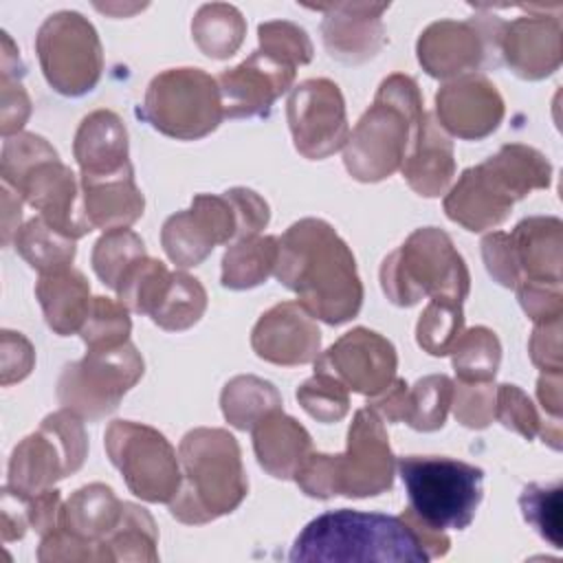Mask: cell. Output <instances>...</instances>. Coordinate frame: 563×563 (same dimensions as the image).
I'll use <instances>...</instances> for the list:
<instances>
[{
    "label": "cell",
    "instance_id": "cell-1",
    "mask_svg": "<svg viewBox=\"0 0 563 563\" xmlns=\"http://www.w3.org/2000/svg\"><path fill=\"white\" fill-rule=\"evenodd\" d=\"M273 275L314 319L330 325L354 319L363 306L356 260L325 220L303 218L286 229Z\"/></svg>",
    "mask_w": 563,
    "mask_h": 563
},
{
    "label": "cell",
    "instance_id": "cell-2",
    "mask_svg": "<svg viewBox=\"0 0 563 563\" xmlns=\"http://www.w3.org/2000/svg\"><path fill=\"white\" fill-rule=\"evenodd\" d=\"M424 121L422 95L413 77L394 73L376 90L343 145V165L361 183H378L402 167Z\"/></svg>",
    "mask_w": 563,
    "mask_h": 563
},
{
    "label": "cell",
    "instance_id": "cell-3",
    "mask_svg": "<svg viewBox=\"0 0 563 563\" xmlns=\"http://www.w3.org/2000/svg\"><path fill=\"white\" fill-rule=\"evenodd\" d=\"M183 482L169 501L174 519L202 526L233 512L249 493L238 440L224 429L198 427L178 446Z\"/></svg>",
    "mask_w": 563,
    "mask_h": 563
},
{
    "label": "cell",
    "instance_id": "cell-4",
    "mask_svg": "<svg viewBox=\"0 0 563 563\" xmlns=\"http://www.w3.org/2000/svg\"><path fill=\"white\" fill-rule=\"evenodd\" d=\"M290 561L427 563L429 556L402 517L361 510H330L297 534Z\"/></svg>",
    "mask_w": 563,
    "mask_h": 563
},
{
    "label": "cell",
    "instance_id": "cell-5",
    "mask_svg": "<svg viewBox=\"0 0 563 563\" xmlns=\"http://www.w3.org/2000/svg\"><path fill=\"white\" fill-rule=\"evenodd\" d=\"M396 457L378 413L363 407L347 429V446L341 455L310 453L295 475L297 486L317 499L334 495L374 497L394 486Z\"/></svg>",
    "mask_w": 563,
    "mask_h": 563
},
{
    "label": "cell",
    "instance_id": "cell-6",
    "mask_svg": "<svg viewBox=\"0 0 563 563\" xmlns=\"http://www.w3.org/2000/svg\"><path fill=\"white\" fill-rule=\"evenodd\" d=\"M380 286L387 299L402 308L424 297L462 303L471 290V275L453 240L442 229L422 227L383 260Z\"/></svg>",
    "mask_w": 563,
    "mask_h": 563
},
{
    "label": "cell",
    "instance_id": "cell-7",
    "mask_svg": "<svg viewBox=\"0 0 563 563\" xmlns=\"http://www.w3.org/2000/svg\"><path fill=\"white\" fill-rule=\"evenodd\" d=\"M409 510L435 530H464L484 497V471L446 455H405L396 462Z\"/></svg>",
    "mask_w": 563,
    "mask_h": 563
},
{
    "label": "cell",
    "instance_id": "cell-8",
    "mask_svg": "<svg viewBox=\"0 0 563 563\" xmlns=\"http://www.w3.org/2000/svg\"><path fill=\"white\" fill-rule=\"evenodd\" d=\"M139 117L169 139H202L224 119L218 81L202 68H167L150 81Z\"/></svg>",
    "mask_w": 563,
    "mask_h": 563
},
{
    "label": "cell",
    "instance_id": "cell-9",
    "mask_svg": "<svg viewBox=\"0 0 563 563\" xmlns=\"http://www.w3.org/2000/svg\"><path fill=\"white\" fill-rule=\"evenodd\" d=\"M143 356L125 341L117 347L88 350L84 358L68 363L57 380V400L81 420H101L141 380Z\"/></svg>",
    "mask_w": 563,
    "mask_h": 563
},
{
    "label": "cell",
    "instance_id": "cell-10",
    "mask_svg": "<svg viewBox=\"0 0 563 563\" xmlns=\"http://www.w3.org/2000/svg\"><path fill=\"white\" fill-rule=\"evenodd\" d=\"M86 453L88 438L81 418L62 407L13 449L7 484L24 495L44 493L79 471Z\"/></svg>",
    "mask_w": 563,
    "mask_h": 563
},
{
    "label": "cell",
    "instance_id": "cell-11",
    "mask_svg": "<svg viewBox=\"0 0 563 563\" xmlns=\"http://www.w3.org/2000/svg\"><path fill=\"white\" fill-rule=\"evenodd\" d=\"M103 444L132 495L150 504H169L176 497L183 482L180 462L161 431L132 420H114L106 429Z\"/></svg>",
    "mask_w": 563,
    "mask_h": 563
},
{
    "label": "cell",
    "instance_id": "cell-12",
    "mask_svg": "<svg viewBox=\"0 0 563 563\" xmlns=\"http://www.w3.org/2000/svg\"><path fill=\"white\" fill-rule=\"evenodd\" d=\"M35 51L48 86L64 97L90 92L103 70V51L95 26L77 11L48 15L37 35Z\"/></svg>",
    "mask_w": 563,
    "mask_h": 563
},
{
    "label": "cell",
    "instance_id": "cell-13",
    "mask_svg": "<svg viewBox=\"0 0 563 563\" xmlns=\"http://www.w3.org/2000/svg\"><path fill=\"white\" fill-rule=\"evenodd\" d=\"M499 29L501 20L495 15L433 22L418 37V62L435 79H460L484 64L497 66Z\"/></svg>",
    "mask_w": 563,
    "mask_h": 563
},
{
    "label": "cell",
    "instance_id": "cell-14",
    "mask_svg": "<svg viewBox=\"0 0 563 563\" xmlns=\"http://www.w3.org/2000/svg\"><path fill=\"white\" fill-rule=\"evenodd\" d=\"M286 117L295 150L310 161L328 158L347 143L345 99L330 79L319 77L297 84L290 90Z\"/></svg>",
    "mask_w": 563,
    "mask_h": 563
},
{
    "label": "cell",
    "instance_id": "cell-15",
    "mask_svg": "<svg viewBox=\"0 0 563 563\" xmlns=\"http://www.w3.org/2000/svg\"><path fill=\"white\" fill-rule=\"evenodd\" d=\"M396 369L398 354L391 341L367 328H352L314 358V372L367 398L385 391L394 383Z\"/></svg>",
    "mask_w": 563,
    "mask_h": 563
},
{
    "label": "cell",
    "instance_id": "cell-16",
    "mask_svg": "<svg viewBox=\"0 0 563 563\" xmlns=\"http://www.w3.org/2000/svg\"><path fill=\"white\" fill-rule=\"evenodd\" d=\"M238 240V218L224 196L198 194L191 207L169 216L161 229V244L167 257L191 268L211 255L218 244Z\"/></svg>",
    "mask_w": 563,
    "mask_h": 563
},
{
    "label": "cell",
    "instance_id": "cell-17",
    "mask_svg": "<svg viewBox=\"0 0 563 563\" xmlns=\"http://www.w3.org/2000/svg\"><path fill=\"white\" fill-rule=\"evenodd\" d=\"M216 81L224 117H268L273 103L292 86L295 66L279 62L264 51H255L242 64L222 70Z\"/></svg>",
    "mask_w": 563,
    "mask_h": 563
},
{
    "label": "cell",
    "instance_id": "cell-18",
    "mask_svg": "<svg viewBox=\"0 0 563 563\" xmlns=\"http://www.w3.org/2000/svg\"><path fill=\"white\" fill-rule=\"evenodd\" d=\"M79 189L81 183H77L73 169L57 156L35 165L13 191L29 202L46 224L62 235L77 240L92 231Z\"/></svg>",
    "mask_w": 563,
    "mask_h": 563
},
{
    "label": "cell",
    "instance_id": "cell-19",
    "mask_svg": "<svg viewBox=\"0 0 563 563\" xmlns=\"http://www.w3.org/2000/svg\"><path fill=\"white\" fill-rule=\"evenodd\" d=\"M435 119L444 132L464 141H479L499 128L504 99L486 77L466 75L435 92Z\"/></svg>",
    "mask_w": 563,
    "mask_h": 563
},
{
    "label": "cell",
    "instance_id": "cell-20",
    "mask_svg": "<svg viewBox=\"0 0 563 563\" xmlns=\"http://www.w3.org/2000/svg\"><path fill=\"white\" fill-rule=\"evenodd\" d=\"M251 347L275 365H306L319 356L321 332L299 301H282L260 317L251 332Z\"/></svg>",
    "mask_w": 563,
    "mask_h": 563
},
{
    "label": "cell",
    "instance_id": "cell-21",
    "mask_svg": "<svg viewBox=\"0 0 563 563\" xmlns=\"http://www.w3.org/2000/svg\"><path fill=\"white\" fill-rule=\"evenodd\" d=\"M499 57L521 79H543L561 66V22L548 15H523L501 22Z\"/></svg>",
    "mask_w": 563,
    "mask_h": 563
},
{
    "label": "cell",
    "instance_id": "cell-22",
    "mask_svg": "<svg viewBox=\"0 0 563 563\" xmlns=\"http://www.w3.org/2000/svg\"><path fill=\"white\" fill-rule=\"evenodd\" d=\"M515 202V196L501 178L486 163H479L464 169L457 183L449 189L444 213L466 231L479 233L499 227L510 216Z\"/></svg>",
    "mask_w": 563,
    "mask_h": 563
},
{
    "label": "cell",
    "instance_id": "cell-23",
    "mask_svg": "<svg viewBox=\"0 0 563 563\" xmlns=\"http://www.w3.org/2000/svg\"><path fill=\"white\" fill-rule=\"evenodd\" d=\"M325 13L321 22L323 44L330 57L343 64H363L372 59L385 44V29L380 22L389 4H319L312 7Z\"/></svg>",
    "mask_w": 563,
    "mask_h": 563
},
{
    "label": "cell",
    "instance_id": "cell-24",
    "mask_svg": "<svg viewBox=\"0 0 563 563\" xmlns=\"http://www.w3.org/2000/svg\"><path fill=\"white\" fill-rule=\"evenodd\" d=\"M73 154L81 169L79 180L112 178L132 169L128 158V130L112 110H95L81 119Z\"/></svg>",
    "mask_w": 563,
    "mask_h": 563
},
{
    "label": "cell",
    "instance_id": "cell-25",
    "mask_svg": "<svg viewBox=\"0 0 563 563\" xmlns=\"http://www.w3.org/2000/svg\"><path fill=\"white\" fill-rule=\"evenodd\" d=\"M125 501H121L114 490L106 484H88L70 495V499L59 508L57 528L68 537L92 548L99 561H108L103 541L117 530L123 519Z\"/></svg>",
    "mask_w": 563,
    "mask_h": 563
},
{
    "label": "cell",
    "instance_id": "cell-26",
    "mask_svg": "<svg viewBox=\"0 0 563 563\" xmlns=\"http://www.w3.org/2000/svg\"><path fill=\"white\" fill-rule=\"evenodd\" d=\"M251 431L260 466L277 479H295L297 471L312 453L310 433L282 409L264 416Z\"/></svg>",
    "mask_w": 563,
    "mask_h": 563
},
{
    "label": "cell",
    "instance_id": "cell-27",
    "mask_svg": "<svg viewBox=\"0 0 563 563\" xmlns=\"http://www.w3.org/2000/svg\"><path fill=\"white\" fill-rule=\"evenodd\" d=\"M400 172L407 185L424 198H438L449 189L455 176L453 143L433 112H424L420 139Z\"/></svg>",
    "mask_w": 563,
    "mask_h": 563
},
{
    "label": "cell",
    "instance_id": "cell-28",
    "mask_svg": "<svg viewBox=\"0 0 563 563\" xmlns=\"http://www.w3.org/2000/svg\"><path fill=\"white\" fill-rule=\"evenodd\" d=\"M561 220L552 216H534L521 220L510 235L519 282H554L561 284Z\"/></svg>",
    "mask_w": 563,
    "mask_h": 563
},
{
    "label": "cell",
    "instance_id": "cell-29",
    "mask_svg": "<svg viewBox=\"0 0 563 563\" xmlns=\"http://www.w3.org/2000/svg\"><path fill=\"white\" fill-rule=\"evenodd\" d=\"M35 297L48 328L59 336L79 332L92 303L88 279L73 266L40 273Z\"/></svg>",
    "mask_w": 563,
    "mask_h": 563
},
{
    "label": "cell",
    "instance_id": "cell-30",
    "mask_svg": "<svg viewBox=\"0 0 563 563\" xmlns=\"http://www.w3.org/2000/svg\"><path fill=\"white\" fill-rule=\"evenodd\" d=\"M79 183L86 218L92 229H128L143 216L145 198L134 183V169H128L112 178Z\"/></svg>",
    "mask_w": 563,
    "mask_h": 563
},
{
    "label": "cell",
    "instance_id": "cell-31",
    "mask_svg": "<svg viewBox=\"0 0 563 563\" xmlns=\"http://www.w3.org/2000/svg\"><path fill=\"white\" fill-rule=\"evenodd\" d=\"M279 253V238L249 235L235 240L222 257V286L231 290H246L264 284L275 273Z\"/></svg>",
    "mask_w": 563,
    "mask_h": 563
},
{
    "label": "cell",
    "instance_id": "cell-32",
    "mask_svg": "<svg viewBox=\"0 0 563 563\" xmlns=\"http://www.w3.org/2000/svg\"><path fill=\"white\" fill-rule=\"evenodd\" d=\"M220 407L231 427L251 431L264 416L282 409V396L273 383L264 378L235 376L224 385Z\"/></svg>",
    "mask_w": 563,
    "mask_h": 563
},
{
    "label": "cell",
    "instance_id": "cell-33",
    "mask_svg": "<svg viewBox=\"0 0 563 563\" xmlns=\"http://www.w3.org/2000/svg\"><path fill=\"white\" fill-rule=\"evenodd\" d=\"M172 286V273L154 257H139L121 275L114 292L119 301L139 314L152 317L165 301Z\"/></svg>",
    "mask_w": 563,
    "mask_h": 563
},
{
    "label": "cell",
    "instance_id": "cell-34",
    "mask_svg": "<svg viewBox=\"0 0 563 563\" xmlns=\"http://www.w3.org/2000/svg\"><path fill=\"white\" fill-rule=\"evenodd\" d=\"M191 33L198 48L213 59L231 57L246 33L242 13L224 2L202 4L191 22Z\"/></svg>",
    "mask_w": 563,
    "mask_h": 563
},
{
    "label": "cell",
    "instance_id": "cell-35",
    "mask_svg": "<svg viewBox=\"0 0 563 563\" xmlns=\"http://www.w3.org/2000/svg\"><path fill=\"white\" fill-rule=\"evenodd\" d=\"M158 528L152 515L136 504L125 501L123 519L103 541L108 561H158Z\"/></svg>",
    "mask_w": 563,
    "mask_h": 563
},
{
    "label": "cell",
    "instance_id": "cell-36",
    "mask_svg": "<svg viewBox=\"0 0 563 563\" xmlns=\"http://www.w3.org/2000/svg\"><path fill=\"white\" fill-rule=\"evenodd\" d=\"M449 354L457 380L488 383L499 369L501 345L490 328L475 325L471 330H462Z\"/></svg>",
    "mask_w": 563,
    "mask_h": 563
},
{
    "label": "cell",
    "instance_id": "cell-37",
    "mask_svg": "<svg viewBox=\"0 0 563 563\" xmlns=\"http://www.w3.org/2000/svg\"><path fill=\"white\" fill-rule=\"evenodd\" d=\"M13 242L15 251L40 273L66 268L75 260V240L55 231L40 216L26 220Z\"/></svg>",
    "mask_w": 563,
    "mask_h": 563
},
{
    "label": "cell",
    "instance_id": "cell-38",
    "mask_svg": "<svg viewBox=\"0 0 563 563\" xmlns=\"http://www.w3.org/2000/svg\"><path fill=\"white\" fill-rule=\"evenodd\" d=\"M207 310V290L185 271L172 273V286L161 308L150 317L167 332H180L200 321Z\"/></svg>",
    "mask_w": 563,
    "mask_h": 563
},
{
    "label": "cell",
    "instance_id": "cell-39",
    "mask_svg": "<svg viewBox=\"0 0 563 563\" xmlns=\"http://www.w3.org/2000/svg\"><path fill=\"white\" fill-rule=\"evenodd\" d=\"M453 400V380L444 374H431L416 380L407 394L405 422L416 431H438L444 427Z\"/></svg>",
    "mask_w": 563,
    "mask_h": 563
},
{
    "label": "cell",
    "instance_id": "cell-40",
    "mask_svg": "<svg viewBox=\"0 0 563 563\" xmlns=\"http://www.w3.org/2000/svg\"><path fill=\"white\" fill-rule=\"evenodd\" d=\"M18 53L20 51L13 46L9 33H2V64H0V73H2V81H0V86H2V90H0L2 136L18 134L31 114V99L22 86L24 64L20 62Z\"/></svg>",
    "mask_w": 563,
    "mask_h": 563
},
{
    "label": "cell",
    "instance_id": "cell-41",
    "mask_svg": "<svg viewBox=\"0 0 563 563\" xmlns=\"http://www.w3.org/2000/svg\"><path fill=\"white\" fill-rule=\"evenodd\" d=\"M464 330L460 301L431 299L416 325L418 345L431 356H446Z\"/></svg>",
    "mask_w": 563,
    "mask_h": 563
},
{
    "label": "cell",
    "instance_id": "cell-42",
    "mask_svg": "<svg viewBox=\"0 0 563 563\" xmlns=\"http://www.w3.org/2000/svg\"><path fill=\"white\" fill-rule=\"evenodd\" d=\"M143 255H147L145 244L134 231L112 229V231H103V235L95 242L90 262L97 277L108 288L114 290L125 268Z\"/></svg>",
    "mask_w": 563,
    "mask_h": 563
},
{
    "label": "cell",
    "instance_id": "cell-43",
    "mask_svg": "<svg viewBox=\"0 0 563 563\" xmlns=\"http://www.w3.org/2000/svg\"><path fill=\"white\" fill-rule=\"evenodd\" d=\"M130 310L114 299L108 297H92L88 317L77 332L88 350H103V347H117L125 341H130Z\"/></svg>",
    "mask_w": 563,
    "mask_h": 563
},
{
    "label": "cell",
    "instance_id": "cell-44",
    "mask_svg": "<svg viewBox=\"0 0 563 563\" xmlns=\"http://www.w3.org/2000/svg\"><path fill=\"white\" fill-rule=\"evenodd\" d=\"M561 482L528 484L519 495L523 519L545 539L552 548H561Z\"/></svg>",
    "mask_w": 563,
    "mask_h": 563
},
{
    "label": "cell",
    "instance_id": "cell-45",
    "mask_svg": "<svg viewBox=\"0 0 563 563\" xmlns=\"http://www.w3.org/2000/svg\"><path fill=\"white\" fill-rule=\"evenodd\" d=\"M57 158L55 147L40 134L33 132H18L4 136L2 143V158H0V176L2 183L15 189L20 180L42 161Z\"/></svg>",
    "mask_w": 563,
    "mask_h": 563
},
{
    "label": "cell",
    "instance_id": "cell-46",
    "mask_svg": "<svg viewBox=\"0 0 563 563\" xmlns=\"http://www.w3.org/2000/svg\"><path fill=\"white\" fill-rule=\"evenodd\" d=\"M295 396L308 416L325 424L343 420L350 409L347 389L339 380L319 372H314L312 378L303 380L297 387Z\"/></svg>",
    "mask_w": 563,
    "mask_h": 563
},
{
    "label": "cell",
    "instance_id": "cell-47",
    "mask_svg": "<svg viewBox=\"0 0 563 563\" xmlns=\"http://www.w3.org/2000/svg\"><path fill=\"white\" fill-rule=\"evenodd\" d=\"M257 37H260V51L295 68L312 59L310 37L301 26L292 22H286V20L264 22L257 26Z\"/></svg>",
    "mask_w": 563,
    "mask_h": 563
},
{
    "label": "cell",
    "instance_id": "cell-48",
    "mask_svg": "<svg viewBox=\"0 0 563 563\" xmlns=\"http://www.w3.org/2000/svg\"><path fill=\"white\" fill-rule=\"evenodd\" d=\"M495 420L526 440L541 435L543 422L530 398L517 385H499L495 391Z\"/></svg>",
    "mask_w": 563,
    "mask_h": 563
},
{
    "label": "cell",
    "instance_id": "cell-49",
    "mask_svg": "<svg viewBox=\"0 0 563 563\" xmlns=\"http://www.w3.org/2000/svg\"><path fill=\"white\" fill-rule=\"evenodd\" d=\"M495 385L488 383H464L453 385V413L460 424L468 429H486L495 420Z\"/></svg>",
    "mask_w": 563,
    "mask_h": 563
},
{
    "label": "cell",
    "instance_id": "cell-50",
    "mask_svg": "<svg viewBox=\"0 0 563 563\" xmlns=\"http://www.w3.org/2000/svg\"><path fill=\"white\" fill-rule=\"evenodd\" d=\"M515 290H517V299H519L521 308L534 323L561 319V314H563L561 284L523 279L515 286Z\"/></svg>",
    "mask_w": 563,
    "mask_h": 563
},
{
    "label": "cell",
    "instance_id": "cell-51",
    "mask_svg": "<svg viewBox=\"0 0 563 563\" xmlns=\"http://www.w3.org/2000/svg\"><path fill=\"white\" fill-rule=\"evenodd\" d=\"M238 218V240L249 238V235H260V231L268 224L271 220V211H268V202L255 194L253 189L246 187H233L227 189L222 194Z\"/></svg>",
    "mask_w": 563,
    "mask_h": 563
},
{
    "label": "cell",
    "instance_id": "cell-52",
    "mask_svg": "<svg viewBox=\"0 0 563 563\" xmlns=\"http://www.w3.org/2000/svg\"><path fill=\"white\" fill-rule=\"evenodd\" d=\"M482 257L486 264V271L490 273V277L506 286V288H515L519 284V268L515 262V253H512V244H510V235L504 231H493L482 240Z\"/></svg>",
    "mask_w": 563,
    "mask_h": 563
},
{
    "label": "cell",
    "instance_id": "cell-53",
    "mask_svg": "<svg viewBox=\"0 0 563 563\" xmlns=\"http://www.w3.org/2000/svg\"><path fill=\"white\" fill-rule=\"evenodd\" d=\"M33 361L31 343L20 332L2 330V385L26 378L33 369Z\"/></svg>",
    "mask_w": 563,
    "mask_h": 563
},
{
    "label": "cell",
    "instance_id": "cell-54",
    "mask_svg": "<svg viewBox=\"0 0 563 563\" xmlns=\"http://www.w3.org/2000/svg\"><path fill=\"white\" fill-rule=\"evenodd\" d=\"M530 358L543 372H561V319L534 325Z\"/></svg>",
    "mask_w": 563,
    "mask_h": 563
},
{
    "label": "cell",
    "instance_id": "cell-55",
    "mask_svg": "<svg viewBox=\"0 0 563 563\" xmlns=\"http://www.w3.org/2000/svg\"><path fill=\"white\" fill-rule=\"evenodd\" d=\"M26 501H29V495L11 488L9 484L2 488L0 510H2V541L4 543L22 539L26 534V528H31Z\"/></svg>",
    "mask_w": 563,
    "mask_h": 563
},
{
    "label": "cell",
    "instance_id": "cell-56",
    "mask_svg": "<svg viewBox=\"0 0 563 563\" xmlns=\"http://www.w3.org/2000/svg\"><path fill=\"white\" fill-rule=\"evenodd\" d=\"M59 508H62V495L57 488H48L37 495H29L26 501V512H29V523L31 528L44 537L57 526L59 519Z\"/></svg>",
    "mask_w": 563,
    "mask_h": 563
},
{
    "label": "cell",
    "instance_id": "cell-57",
    "mask_svg": "<svg viewBox=\"0 0 563 563\" xmlns=\"http://www.w3.org/2000/svg\"><path fill=\"white\" fill-rule=\"evenodd\" d=\"M400 517H402V519L413 528V532L418 534V539H420V543H422V548H424L429 561H431V559H440V556H444V554L449 552L451 539L446 537L444 530L431 528L429 523H424V521H422L416 512H411L409 508H407Z\"/></svg>",
    "mask_w": 563,
    "mask_h": 563
},
{
    "label": "cell",
    "instance_id": "cell-58",
    "mask_svg": "<svg viewBox=\"0 0 563 563\" xmlns=\"http://www.w3.org/2000/svg\"><path fill=\"white\" fill-rule=\"evenodd\" d=\"M537 396L545 413L561 420V372H543L537 380Z\"/></svg>",
    "mask_w": 563,
    "mask_h": 563
},
{
    "label": "cell",
    "instance_id": "cell-59",
    "mask_svg": "<svg viewBox=\"0 0 563 563\" xmlns=\"http://www.w3.org/2000/svg\"><path fill=\"white\" fill-rule=\"evenodd\" d=\"M2 244L7 246L11 235L15 238L18 229H20V218H22V198L2 183Z\"/></svg>",
    "mask_w": 563,
    "mask_h": 563
}]
</instances>
